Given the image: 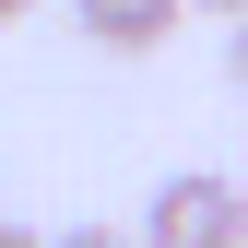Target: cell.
Returning a JSON list of instances; mask_svg holds the SVG:
<instances>
[{
	"label": "cell",
	"mask_w": 248,
	"mask_h": 248,
	"mask_svg": "<svg viewBox=\"0 0 248 248\" xmlns=\"http://www.w3.org/2000/svg\"><path fill=\"white\" fill-rule=\"evenodd\" d=\"M130 248H248V189H236L225 166H189V177H166Z\"/></svg>",
	"instance_id": "obj_1"
},
{
	"label": "cell",
	"mask_w": 248,
	"mask_h": 248,
	"mask_svg": "<svg viewBox=\"0 0 248 248\" xmlns=\"http://www.w3.org/2000/svg\"><path fill=\"white\" fill-rule=\"evenodd\" d=\"M177 12H189V0H71V24H83L95 47H118V59L166 47V36H177Z\"/></svg>",
	"instance_id": "obj_2"
},
{
	"label": "cell",
	"mask_w": 248,
	"mask_h": 248,
	"mask_svg": "<svg viewBox=\"0 0 248 248\" xmlns=\"http://www.w3.org/2000/svg\"><path fill=\"white\" fill-rule=\"evenodd\" d=\"M47 248H130V236H107V225H83V236H47Z\"/></svg>",
	"instance_id": "obj_3"
},
{
	"label": "cell",
	"mask_w": 248,
	"mask_h": 248,
	"mask_svg": "<svg viewBox=\"0 0 248 248\" xmlns=\"http://www.w3.org/2000/svg\"><path fill=\"white\" fill-rule=\"evenodd\" d=\"M236 95H248V12H236Z\"/></svg>",
	"instance_id": "obj_4"
},
{
	"label": "cell",
	"mask_w": 248,
	"mask_h": 248,
	"mask_svg": "<svg viewBox=\"0 0 248 248\" xmlns=\"http://www.w3.org/2000/svg\"><path fill=\"white\" fill-rule=\"evenodd\" d=\"M24 12H36V0H0V24H24Z\"/></svg>",
	"instance_id": "obj_5"
},
{
	"label": "cell",
	"mask_w": 248,
	"mask_h": 248,
	"mask_svg": "<svg viewBox=\"0 0 248 248\" xmlns=\"http://www.w3.org/2000/svg\"><path fill=\"white\" fill-rule=\"evenodd\" d=\"M0 248H36V236H12V225H0Z\"/></svg>",
	"instance_id": "obj_6"
},
{
	"label": "cell",
	"mask_w": 248,
	"mask_h": 248,
	"mask_svg": "<svg viewBox=\"0 0 248 248\" xmlns=\"http://www.w3.org/2000/svg\"><path fill=\"white\" fill-rule=\"evenodd\" d=\"M213 12H248V0H213Z\"/></svg>",
	"instance_id": "obj_7"
}]
</instances>
